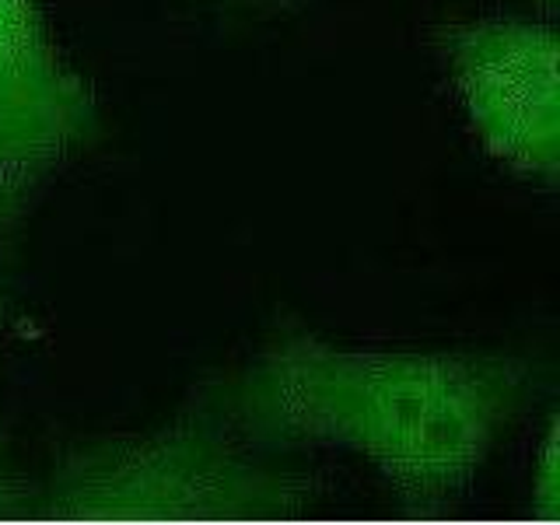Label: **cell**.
<instances>
[{"mask_svg": "<svg viewBox=\"0 0 560 525\" xmlns=\"http://www.w3.org/2000/svg\"><path fill=\"white\" fill-rule=\"evenodd\" d=\"M522 361L284 340L197 407L262 445L358 455L410 508L469 494L525 393Z\"/></svg>", "mask_w": 560, "mask_h": 525, "instance_id": "1", "label": "cell"}, {"mask_svg": "<svg viewBox=\"0 0 560 525\" xmlns=\"http://www.w3.org/2000/svg\"><path fill=\"white\" fill-rule=\"evenodd\" d=\"M323 477L280 466L273 445L192 407L151 434L102 438L52 466L28 512L60 518H284L323 498Z\"/></svg>", "mask_w": 560, "mask_h": 525, "instance_id": "2", "label": "cell"}, {"mask_svg": "<svg viewBox=\"0 0 560 525\" xmlns=\"http://www.w3.org/2000/svg\"><path fill=\"white\" fill-rule=\"evenodd\" d=\"M431 49L483 151L553 189L560 175L557 32L518 18L448 22L431 32Z\"/></svg>", "mask_w": 560, "mask_h": 525, "instance_id": "3", "label": "cell"}, {"mask_svg": "<svg viewBox=\"0 0 560 525\" xmlns=\"http://www.w3.org/2000/svg\"><path fill=\"white\" fill-rule=\"evenodd\" d=\"M95 122L43 0H0V224L25 214Z\"/></svg>", "mask_w": 560, "mask_h": 525, "instance_id": "4", "label": "cell"}, {"mask_svg": "<svg viewBox=\"0 0 560 525\" xmlns=\"http://www.w3.org/2000/svg\"><path fill=\"white\" fill-rule=\"evenodd\" d=\"M560 442H557V417H550L547 434H542L539 455L533 463V508L547 518H557L560 512Z\"/></svg>", "mask_w": 560, "mask_h": 525, "instance_id": "5", "label": "cell"}, {"mask_svg": "<svg viewBox=\"0 0 560 525\" xmlns=\"http://www.w3.org/2000/svg\"><path fill=\"white\" fill-rule=\"evenodd\" d=\"M32 501V487L14 480H0V515H25Z\"/></svg>", "mask_w": 560, "mask_h": 525, "instance_id": "6", "label": "cell"}]
</instances>
